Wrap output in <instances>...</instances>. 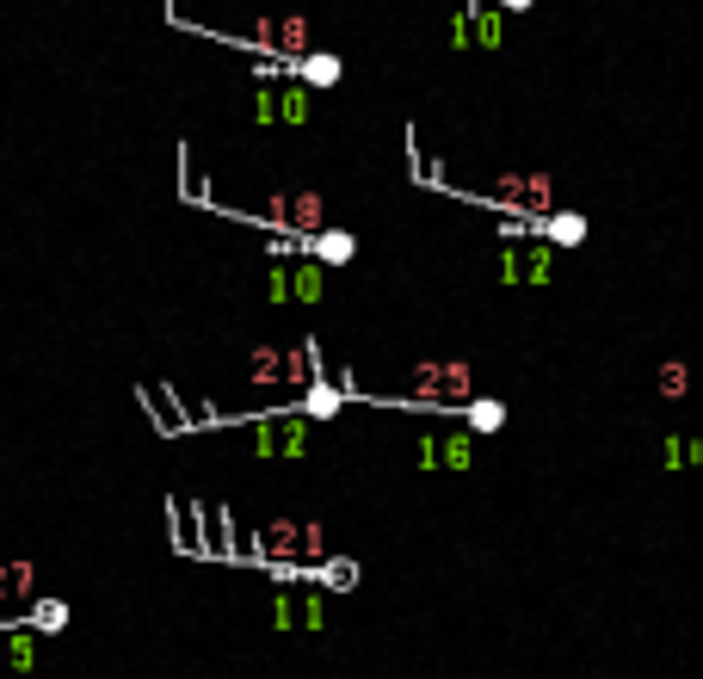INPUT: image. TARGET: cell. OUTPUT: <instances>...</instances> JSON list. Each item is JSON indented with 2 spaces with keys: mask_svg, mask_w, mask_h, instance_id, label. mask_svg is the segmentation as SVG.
<instances>
[{
  "mask_svg": "<svg viewBox=\"0 0 703 679\" xmlns=\"http://www.w3.org/2000/svg\"><path fill=\"white\" fill-rule=\"evenodd\" d=\"M475 396L469 359H420L407 377V402H426V414H457Z\"/></svg>",
  "mask_w": 703,
  "mask_h": 679,
  "instance_id": "1",
  "label": "cell"
},
{
  "mask_svg": "<svg viewBox=\"0 0 703 679\" xmlns=\"http://www.w3.org/2000/svg\"><path fill=\"white\" fill-rule=\"evenodd\" d=\"M463 198L506 204V210H518V217H543V210H555V180L543 167H525V173H506L494 192H463Z\"/></svg>",
  "mask_w": 703,
  "mask_h": 679,
  "instance_id": "2",
  "label": "cell"
},
{
  "mask_svg": "<svg viewBox=\"0 0 703 679\" xmlns=\"http://www.w3.org/2000/svg\"><path fill=\"white\" fill-rule=\"evenodd\" d=\"M266 624L272 630H327V593L309 587V593H296V581H278V593L266 599Z\"/></svg>",
  "mask_w": 703,
  "mask_h": 679,
  "instance_id": "3",
  "label": "cell"
},
{
  "mask_svg": "<svg viewBox=\"0 0 703 679\" xmlns=\"http://www.w3.org/2000/svg\"><path fill=\"white\" fill-rule=\"evenodd\" d=\"M259 223H272L278 235H315L321 223H327V198L321 192H272L266 198V210H259Z\"/></svg>",
  "mask_w": 703,
  "mask_h": 679,
  "instance_id": "4",
  "label": "cell"
},
{
  "mask_svg": "<svg viewBox=\"0 0 703 679\" xmlns=\"http://www.w3.org/2000/svg\"><path fill=\"white\" fill-rule=\"evenodd\" d=\"M222 44H235V50H266V56H296V50H309V19H303V13H272V19H259L253 38H222Z\"/></svg>",
  "mask_w": 703,
  "mask_h": 679,
  "instance_id": "5",
  "label": "cell"
},
{
  "mask_svg": "<svg viewBox=\"0 0 703 679\" xmlns=\"http://www.w3.org/2000/svg\"><path fill=\"white\" fill-rule=\"evenodd\" d=\"M555 278V247L537 241H512L506 235V254H500V284H549Z\"/></svg>",
  "mask_w": 703,
  "mask_h": 679,
  "instance_id": "6",
  "label": "cell"
},
{
  "mask_svg": "<svg viewBox=\"0 0 703 679\" xmlns=\"http://www.w3.org/2000/svg\"><path fill=\"white\" fill-rule=\"evenodd\" d=\"M463 25H469V50H506V13L494 7V0H469L463 7Z\"/></svg>",
  "mask_w": 703,
  "mask_h": 679,
  "instance_id": "7",
  "label": "cell"
},
{
  "mask_svg": "<svg viewBox=\"0 0 703 679\" xmlns=\"http://www.w3.org/2000/svg\"><path fill=\"white\" fill-rule=\"evenodd\" d=\"M37 667V630L25 618L0 624V673H31Z\"/></svg>",
  "mask_w": 703,
  "mask_h": 679,
  "instance_id": "8",
  "label": "cell"
},
{
  "mask_svg": "<svg viewBox=\"0 0 703 679\" xmlns=\"http://www.w3.org/2000/svg\"><path fill=\"white\" fill-rule=\"evenodd\" d=\"M284 68H290V81H303V87H340V75H346V62L333 50H296V56H284Z\"/></svg>",
  "mask_w": 703,
  "mask_h": 679,
  "instance_id": "9",
  "label": "cell"
},
{
  "mask_svg": "<svg viewBox=\"0 0 703 679\" xmlns=\"http://www.w3.org/2000/svg\"><path fill=\"white\" fill-rule=\"evenodd\" d=\"M303 254H309L315 266H352V254H358V235H352V229H333V223H321L315 235H303Z\"/></svg>",
  "mask_w": 703,
  "mask_h": 679,
  "instance_id": "10",
  "label": "cell"
},
{
  "mask_svg": "<svg viewBox=\"0 0 703 679\" xmlns=\"http://www.w3.org/2000/svg\"><path fill=\"white\" fill-rule=\"evenodd\" d=\"M531 229L549 247H586V235H592V223L580 217V210H543V217H531Z\"/></svg>",
  "mask_w": 703,
  "mask_h": 679,
  "instance_id": "11",
  "label": "cell"
},
{
  "mask_svg": "<svg viewBox=\"0 0 703 679\" xmlns=\"http://www.w3.org/2000/svg\"><path fill=\"white\" fill-rule=\"evenodd\" d=\"M309 581L333 599V593H358V581H364V568H358V556H321L315 568H309Z\"/></svg>",
  "mask_w": 703,
  "mask_h": 679,
  "instance_id": "12",
  "label": "cell"
},
{
  "mask_svg": "<svg viewBox=\"0 0 703 679\" xmlns=\"http://www.w3.org/2000/svg\"><path fill=\"white\" fill-rule=\"evenodd\" d=\"M340 408H346V396H340V383H327V377H309L303 396L290 402V414H303V420H333Z\"/></svg>",
  "mask_w": 703,
  "mask_h": 679,
  "instance_id": "13",
  "label": "cell"
},
{
  "mask_svg": "<svg viewBox=\"0 0 703 679\" xmlns=\"http://www.w3.org/2000/svg\"><path fill=\"white\" fill-rule=\"evenodd\" d=\"M31 593H37V562L31 556L0 562V605H25Z\"/></svg>",
  "mask_w": 703,
  "mask_h": 679,
  "instance_id": "14",
  "label": "cell"
},
{
  "mask_svg": "<svg viewBox=\"0 0 703 679\" xmlns=\"http://www.w3.org/2000/svg\"><path fill=\"white\" fill-rule=\"evenodd\" d=\"M438 470H475V433L469 426H444L438 433Z\"/></svg>",
  "mask_w": 703,
  "mask_h": 679,
  "instance_id": "15",
  "label": "cell"
},
{
  "mask_svg": "<svg viewBox=\"0 0 703 679\" xmlns=\"http://www.w3.org/2000/svg\"><path fill=\"white\" fill-rule=\"evenodd\" d=\"M457 414H463V426H469L475 439H488V433H500V426H506V402H494V396H469Z\"/></svg>",
  "mask_w": 703,
  "mask_h": 679,
  "instance_id": "16",
  "label": "cell"
},
{
  "mask_svg": "<svg viewBox=\"0 0 703 679\" xmlns=\"http://www.w3.org/2000/svg\"><path fill=\"white\" fill-rule=\"evenodd\" d=\"M272 112H278V124H296V130H303V124H309V87L284 75V87H272Z\"/></svg>",
  "mask_w": 703,
  "mask_h": 679,
  "instance_id": "17",
  "label": "cell"
},
{
  "mask_svg": "<svg viewBox=\"0 0 703 679\" xmlns=\"http://www.w3.org/2000/svg\"><path fill=\"white\" fill-rule=\"evenodd\" d=\"M321 291H327V266H315L309 254L290 260V303H321Z\"/></svg>",
  "mask_w": 703,
  "mask_h": 679,
  "instance_id": "18",
  "label": "cell"
},
{
  "mask_svg": "<svg viewBox=\"0 0 703 679\" xmlns=\"http://www.w3.org/2000/svg\"><path fill=\"white\" fill-rule=\"evenodd\" d=\"M25 605H31L25 624H31L37 636H62V630H68V599H37V593H31Z\"/></svg>",
  "mask_w": 703,
  "mask_h": 679,
  "instance_id": "19",
  "label": "cell"
},
{
  "mask_svg": "<svg viewBox=\"0 0 703 679\" xmlns=\"http://www.w3.org/2000/svg\"><path fill=\"white\" fill-rule=\"evenodd\" d=\"M167 513H173V544L185 556H210L204 538H198V525H192V500H167Z\"/></svg>",
  "mask_w": 703,
  "mask_h": 679,
  "instance_id": "20",
  "label": "cell"
},
{
  "mask_svg": "<svg viewBox=\"0 0 703 679\" xmlns=\"http://www.w3.org/2000/svg\"><path fill=\"white\" fill-rule=\"evenodd\" d=\"M697 457H703V439H685V433L660 439V463H666V470H685V463H697Z\"/></svg>",
  "mask_w": 703,
  "mask_h": 679,
  "instance_id": "21",
  "label": "cell"
},
{
  "mask_svg": "<svg viewBox=\"0 0 703 679\" xmlns=\"http://www.w3.org/2000/svg\"><path fill=\"white\" fill-rule=\"evenodd\" d=\"M654 389H660L666 402H679L685 389H691V365H685V359H666V365H660V377H654Z\"/></svg>",
  "mask_w": 703,
  "mask_h": 679,
  "instance_id": "22",
  "label": "cell"
},
{
  "mask_svg": "<svg viewBox=\"0 0 703 679\" xmlns=\"http://www.w3.org/2000/svg\"><path fill=\"white\" fill-rule=\"evenodd\" d=\"M278 371H284V352H278V346H259V352H253V365H247V377H253L259 389H272V383H278Z\"/></svg>",
  "mask_w": 703,
  "mask_h": 679,
  "instance_id": "23",
  "label": "cell"
},
{
  "mask_svg": "<svg viewBox=\"0 0 703 679\" xmlns=\"http://www.w3.org/2000/svg\"><path fill=\"white\" fill-rule=\"evenodd\" d=\"M266 303H290V260L266 266Z\"/></svg>",
  "mask_w": 703,
  "mask_h": 679,
  "instance_id": "24",
  "label": "cell"
},
{
  "mask_svg": "<svg viewBox=\"0 0 703 679\" xmlns=\"http://www.w3.org/2000/svg\"><path fill=\"white\" fill-rule=\"evenodd\" d=\"M321 556H327V525L321 519H303V562L315 568Z\"/></svg>",
  "mask_w": 703,
  "mask_h": 679,
  "instance_id": "25",
  "label": "cell"
},
{
  "mask_svg": "<svg viewBox=\"0 0 703 679\" xmlns=\"http://www.w3.org/2000/svg\"><path fill=\"white\" fill-rule=\"evenodd\" d=\"M259 130H272L278 124V112H272V81H259V93H253V112H247Z\"/></svg>",
  "mask_w": 703,
  "mask_h": 679,
  "instance_id": "26",
  "label": "cell"
},
{
  "mask_svg": "<svg viewBox=\"0 0 703 679\" xmlns=\"http://www.w3.org/2000/svg\"><path fill=\"white\" fill-rule=\"evenodd\" d=\"M414 470H438V433H426V439L414 445Z\"/></svg>",
  "mask_w": 703,
  "mask_h": 679,
  "instance_id": "27",
  "label": "cell"
},
{
  "mask_svg": "<svg viewBox=\"0 0 703 679\" xmlns=\"http://www.w3.org/2000/svg\"><path fill=\"white\" fill-rule=\"evenodd\" d=\"M494 7H500V13H531L537 0H494Z\"/></svg>",
  "mask_w": 703,
  "mask_h": 679,
  "instance_id": "28",
  "label": "cell"
}]
</instances>
